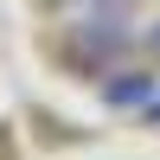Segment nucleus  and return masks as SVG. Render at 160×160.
<instances>
[{
	"mask_svg": "<svg viewBox=\"0 0 160 160\" xmlns=\"http://www.w3.org/2000/svg\"><path fill=\"white\" fill-rule=\"evenodd\" d=\"M128 38H135V32H128L115 13H90V19L77 26V38H71V45H77V58H96V64H109L115 51H128Z\"/></svg>",
	"mask_w": 160,
	"mask_h": 160,
	"instance_id": "obj_1",
	"label": "nucleus"
},
{
	"mask_svg": "<svg viewBox=\"0 0 160 160\" xmlns=\"http://www.w3.org/2000/svg\"><path fill=\"white\" fill-rule=\"evenodd\" d=\"M154 96H160V77H148V71H109L102 77V102L109 109H148Z\"/></svg>",
	"mask_w": 160,
	"mask_h": 160,
	"instance_id": "obj_2",
	"label": "nucleus"
},
{
	"mask_svg": "<svg viewBox=\"0 0 160 160\" xmlns=\"http://www.w3.org/2000/svg\"><path fill=\"white\" fill-rule=\"evenodd\" d=\"M141 45H148V58L160 64V19H148V32H141Z\"/></svg>",
	"mask_w": 160,
	"mask_h": 160,
	"instance_id": "obj_3",
	"label": "nucleus"
},
{
	"mask_svg": "<svg viewBox=\"0 0 160 160\" xmlns=\"http://www.w3.org/2000/svg\"><path fill=\"white\" fill-rule=\"evenodd\" d=\"M141 115H148V122H160V96H154V102H148V109H141Z\"/></svg>",
	"mask_w": 160,
	"mask_h": 160,
	"instance_id": "obj_4",
	"label": "nucleus"
}]
</instances>
